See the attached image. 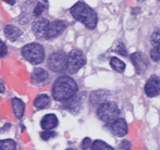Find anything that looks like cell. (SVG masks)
<instances>
[{"mask_svg": "<svg viewBox=\"0 0 160 150\" xmlns=\"http://www.w3.org/2000/svg\"><path fill=\"white\" fill-rule=\"evenodd\" d=\"M58 118L55 114H46L40 121V126L44 131H52L58 126Z\"/></svg>", "mask_w": 160, "mask_h": 150, "instance_id": "4fadbf2b", "label": "cell"}, {"mask_svg": "<svg viewBox=\"0 0 160 150\" xmlns=\"http://www.w3.org/2000/svg\"><path fill=\"white\" fill-rule=\"evenodd\" d=\"M91 149H93V150H112L113 147L106 144V143L102 142V140H95V142L92 144Z\"/></svg>", "mask_w": 160, "mask_h": 150, "instance_id": "7402d4cb", "label": "cell"}, {"mask_svg": "<svg viewBox=\"0 0 160 150\" xmlns=\"http://www.w3.org/2000/svg\"><path fill=\"white\" fill-rule=\"evenodd\" d=\"M110 65H111V68L113 69L114 71H117V72H124L125 70V63L122 61V60L118 59V58L116 57H112L111 59H110Z\"/></svg>", "mask_w": 160, "mask_h": 150, "instance_id": "ffe728a7", "label": "cell"}, {"mask_svg": "<svg viewBox=\"0 0 160 150\" xmlns=\"http://www.w3.org/2000/svg\"><path fill=\"white\" fill-rule=\"evenodd\" d=\"M86 64V58L84 53L81 50L74 49L68 56V63H67V70L71 74L78 73L83 66Z\"/></svg>", "mask_w": 160, "mask_h": 150, "instance_id": "5b68a950", "label": "cell"}, {"mask_svg": "<svg viewBox=\"0 0 160 150\" xmlns=\"http://www.w3.org/2000/svg\"><path fill=\"white\" fill-rule=\"evenodd\" d=\"M12 109L13 112H14V115L18 119H21L24 115V112H25V104L21 99H19V98H13Z\"/></svg>", "mask_w": 160, "mask_h": 150, "instance_id": "e0dca14e", "label": "cell"}, {"mask_svg": "<svg viewBox=\"0 0 160 150\" xmlns=\"http://www.w3.org/2000/svg\"><path fill=\"white\" fill-rule=\"evenodd\" d=\"M68 56L62 51L53 52L48 59V66L52 72H61L67 69Z\"/></svg>", "mask_w": 160, "mask_h": 150, "instance_id": "8992f818", "label": "cell"}, {"mask_svg": "<svg viewBox=\"0 0 160 150\" xmlns=\"http://www.w3.org/2000/svg\"><path fill=\"white\" fill-rule=\"evenodd\" d=\"M78 91V83L69 76H60L56 80L52 87V97L57 101H67Z\"/></svg>", "mask_w": 160, "mask_h": 150, "instance_id": "6da1fadb", "label": "cell"}, {"mask_svg": "<svg viewBox=\"0 0 160 150\" xmlns=\"http://www.w3.org/2000/svg\"><path fill=\"white\" fill-rule=\"evenodd\" d=\"M150 56H152V59L154 60L155 62L160 61V53L156 50V49L152 48V50H150Z\"/></svg>", "mask_w": 160, "mask_h": 150, "instance_id": "4316f807", "label": "cell"}, {"mask_svg": "<svg viewBox=\"0 0 160 150\" xmlns=\"http://www.w3.org/2000/svg\"><path fill=\"white\" fill-rule=\"evenodd\" d=\"M48 1L47 0H36L35 4L33 7V15L38 17L48 9Z\"/></svg>", "mask_w": 160, "mask_h": 150, "instance_id": "ac0fdd59", "label": "cell"}, {"mask_svg": "<svg viewBox=\"0 0 160 150\" xmlns=\"http://www.w3.org/2000/svg\"><path fill=\"white\" fill-rule=\"evenodd\" d=\"M91 147H92L91 138H88V137L84 138V140H83L82 144H81V148L82 149H91Z\"/></svg>", "mask_w": 160, "mask_h": 150, "instance_id": "484cf974", "label": "cell"}, {"mask_svg": "<svg viewBox=\"0 0 160 150\" xmlns=\"http://www.w3.org/2000/svg\"><path fill=\"white\" fill-rule=\"evenodd\" d=\"M22 56L30 63L37 65L45 60V49L40 44H28L22 48Z\"/></svg>", "mask_w": 160, "mask_h": 150, "instance_id": "3957f363", "label": "cell"}, {"mask_svg": "<svg viewBox=\"0 0 160 150\" xmlns=\"http://www.w3.org/2000/svg\"><path fill=\"white\" fill-rule=\"evenodd\" d=\"M108 97V93L105 90H97L94 91L91 95V102L92 104L96 106V104H101L102 102H105L106 98Z\"/></svg>", "mask_w": 160, "mask_h": 150, "instance_id": "d6986e66", "label": "cell"}, {"mask_svg": "<svg viewBox=\"0 0 160 150\" xmlns=\"http://www.w3.org/2000/svg\"><path fill=\"white\" fill-rule=\"evenodd\" d=\"M72 17L83 24L88 30H94L97 26L98 17L94 9L83 1H78L70 9Z\"/></svg>", "mask_w": 160, "mask_h": 150, "instance_id": "7a4b0ae2", "label": "cell"}, {"mask_svg": "<svg viewBox=\"0 0 160 150\" xmlns=\"http://www.w3.org/2000/svg\"><path fill=\"white\" fill-rule=\"evenodd\" d=\"M4 90H6V87H4V83L3 80L0 78V94L4 93Z\"/></svg>", "mask_w": 160, "mask_h": 150, "instance_id": "f546056e", "label": "cell"}, {"mask_svg": "<svg viewBox=\"0 0 160 150\" xmlns=\"http://www.w3.org/2000/svg\"><path fill=\"white\" fill-rule=\"evenodd\" d=\"M150 40H152V48L156 49V50L160 53V33L159 32H155L154 34L152 35Z\"/></svg>", "mask_w": 160, "mask_h": 150, "instance_id": "603a6c76", "label": "cell"}, {"mask_svg": "<svg viewBox=\"0 0 160 150\" xmlns=\"http://www.w3.org/2000/svg\"><path fill=\"white\" fill-rule=\"evenodd\" d=\"M145 94L148 97H156L160 94V78L157 75H152L145 85Z\"/></svg>", "mask_w": 160, "mask_h": 150, "instance_id": "30bf717a", "label": "cell"}, {"mask_svg": "<svg viewBox=\"0 0 160 150\" xmlns=\"http://www.w3.org/2000/svg\"><path fill=\"white\" fill-rule=\"evenodd\" d=\"M49 23H50V22H49L47 19H44V17H39V19L36 20V21L33 23V26H32L34 35L38 38L45 37L46 32H47V28H48V26H49Z\"/></svg>", "mask_w": 160, "mask_h": 150, "instance_id": "7c38bea8", "label": "cell"}, {"mask_svg": "<svg viewBox=\"0 0 160 150\" xmlns=\"http://www.w3.org/2000/svg\"><path fill=\"white\" fill-rule=\"evenodd\" d=\"M97 115L103 123L110 124L119 118L120 109L118 108V106L114 102L105 101L101 104H99L98 110H97Z\"/></svg>", "mask_w": 160, "mask_h": 150, "instance_id": "277c9868", "label": "cell"}, {"mask_svg": "<svg viewBox=\"0 0 160 150\" xmlns=\"http://www.w3.org/2000/svg\"><path fill=\"white\" fill-rule=\"evenodd\" d=\"M4 35H6L9 40L14 41V40L19 39V38L21 37L22 31L14 25H7L6 27H4Z\"/></svg>", "mask_w": 160, "mask_h": 150, "instance_id": "2e32d148", "label": "cell"}, {"mask_svg": "<svg viewBox=\"0 0 160 150\" xmlns=\"http://www.w3.org/2000/svg\"><path fill=\"white\" fill-rule=\"evenodd\" d=\"M84 95L85 94H76V95H74L73 97H71L67 101H64V108L73 114L78 113L81 108H82Z\"/></svg>", "mask_w": 160, "mask_h": 150, "instance_id": "9c48e42d", "label": "cell"}, {"mask_svg": "<svg viewBox=\"0 0 160 150\" xmlns=\"http://www.w3.org/2000/svg\"><path fill=\"white\" fill-rule=\"evenodd\" d=\"M120 148L121 149H130L131 148V144L128 142V140H123L120 145Z\"/></svg>", "mask_w": 160, "mask_h": 150, "instance_id": "f1b7e54d", "label": "cell"}, {"mask_svg": "<svg viewBox=\"0 0 160 150\" xmlns=\"http://www.w3.org/2000/svg\"><path fill=\"white\" fill-rule=\"evenodd\" d=\"M51 99L48 95L46 94H39L37 97L34 100V107H35L37 110H42V109H46L50 106Z\"/></svg>", "mask_w": 160, "mask_h": 150, "instance_id": "9a60e30c", "label": "cell"}, {"mask_svg": "<svg viewBox=\"0 0 160 150\" xmlns=\"http://www.w3.org/2000/svg\"><path fill=\"white\" fill-rule=\"evenodd\" d=\"M131 61H132L137 74L145 73L149 66V60L142 52H134L133 55H131Z\"/></svg>", "mask_w": 160, "mask_h": 150, "instance_id": "52a82bcc", "label": "cell"}, {"mask_svg": "<svg viewBox=\"0 0 160 150\" xmlns=\"http://www.w3.org/2000/svg\"><path fill=\"white\" fill-rule=\"evenodd\" d=\"M139 1H145V0H139Z\"/></svg>", "mask_w": 160, "mask_h": 150, "instance_id": "1f68e13d", "label": "cell"}, {"mask_svg": "<svg viewBox=\"0 0 160 150\" xmlns=\"http://www.w3.org/2000/svg\"><path fill=\"white\" fill-rule=\"evenodd\" d=\"M109 127H110L111 133L116 136H119V137L125 136L128 131V124H127V122H125V120L124 119H120V118H118L116 121L110 123Z\"/></svg>", "mask_w": 160, "mask_h": 150, "instance_id": "8fae6325", "label": "cell"}, {"mask_svg": "<svg viewBox=\"0 0 160 150\" xmlns=\"http://www.w3.org/2000/svg\"><path fill=\"white\" fill-rule=\"evenodd\" d=\"M56 136H57V133L52 131H44L40 133V137L44 140H49V139H51V138L56 137Z\"/></svg>", "mask_w": 160, "mask_h": 150, "instance_id": "cb8c5ba5", "label": "cell"}, {"mask_svg": "<svg viewBox=\"0 0 160 150\" xmlns=\"http://www.w3.org/2000/svg\"><path fill=\"white\" fill-rule=\"evenodd\" d=\"M18 145L12 139H3L0 140V150H15Z\"/></svg>", "mask_w": 160, "mask_h": 150, "instance_id": "44dd1931", "label": "cell"}, {"mask_svg": "<svg viewBox=\"0 0 160 150\" xmlns=\"http://www.w3.org/2000/svg\"><path fill=\"white\" fill-rule=\"evenodd\" d=\"M114 51L118 53H120L121 56H127L128 52H127V49H125L124 45L122 44V42L118 41L116 44V47H114Z\"/></svg>", "mask_w": 160, "mask_h": 150, "instance_id": "d4e9b609", "label": "cell"}, {"mask_svg": "<svg viewBox=\"0 0 160 150\" xmlns=\"http://www.w3.org/2000/svg\"><path fill=\"white\" fill-rule=\"evenodd\" d=\"M4 2H7V3L11 4V6H13V4L15 3V0H3Z\"/></svg>", "mask_w": 160, "mask_h": 150, "instance_id": "4dcf8cb0", "label": "cell"}, {"mask_svg": "<svg viewBox=\"0 0 160 150\" xmlns=\"http://www.w3.org/2000/svg\"><path fill=\"white\" fill-rule=\"evenodd\" d=\"M31 78H32V83H34L35 85H40V84H45V83L48 80L49 74L46 70L44 69H35L31 74Z\"/></svg>", "mask_w": 160, "mask_h": 150, "instance_id": "5bb4252c", "label": "cell"}, {"mask_svg": "<svg viewBox=\"0 0 160 150\" xmlns=\"http://www.w3.org/2000/svg\"><path fill=\"white\" fill-rule=\"evenodd\" d=\"M67 26H68V24H67V22H64V21L58 20V21L51 22V23H49V26H48V28H47L45 38H47V39H52V38L58 37L59 35H61L62 33L64 32Z\"/></svg>", "mask_w": 160, "mask_h": 150, "instance_id": "ba28073f", "label": "cell"}, {"mask_svg": "<svg viewBox=\"0 0 160 150\" xmlns=\"http://www.w3.org/2000/svg\"><path fill=\"white\" fill-rule=\"evenodd\" d=\"M8 52V49H7V46L1 39H0V57H4Z\"/></svg>", "mask_w": 160, "mask_h": 150, "instance_id": "83f0119b", "label": "cell"}]
</instances>
